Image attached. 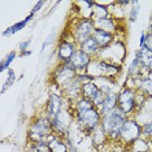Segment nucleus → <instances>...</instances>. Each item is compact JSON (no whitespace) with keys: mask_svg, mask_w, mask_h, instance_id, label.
<instances>
[{"mask_svg":"<svg viewBox=\"0 0 152 152\" xmlns=\"http://www.w3.org/2000/svg\"><path fill=\"white\" fill-rule=\"evenodd\" d=\"M92 37H94V39L98 42L99 47L103 50H107L108 47H110L113 43L117 40V35L116 34H112V33H108L105 31V30H102V29H98L96 27L94 34H92Z\"/></svg>","mask_w":152,"mask_h":152,"instance_id":"obj_15","label":"nucleus"},{"mask_svg":"<svg viewBox=\"0 0 152 152\" xmlns=\"http://www.w3.org/2000/svg\"><path fill=\"white\" fill-rule=\"evenodd\" d=\"M75 77H77V72L69 63L56 64L51 72V86L63 90V87H65Z\"/></svg>","mask_w":152,"mask_h":152,"instance_id":"obj_10","label":"nucleus"},{"mask_svg":"<svg viewBox=\"0 0 152 152\" xmlns=\"http://www.w3.org/2000/svg\"><path fill=\"white\" fill-rule=\"evenodd\" d=\"M16 79H17L16 72L13 70L12 68H11V69H8V70H7V78H5L4 83H3V86H1V94H5L7 90H9L13 85H15Z\"/></svg>","mask_w":152,"mask_h":152,"instance_id":"obj_28","label":"nucleus"},{"mask_svg":"<svg viewBox=\"0 0 152 152\" xmlns=\"http://www.w3.org/2000/svg\"><path fill=\"white\" fill-rule=\"evenodd\" d=\"M118 79L115 78H107V77H99L95 78V83L99 86V88L102 90L104 94H109L113 91H118L121 86L118 85Z\"/></svg>","mask_w":152,"mask_h":152,"instance_id":"obj_18","label":"nucleus"},{"mask_svg":"<svg viewBox=\"0 0 152 152\" xmlns=\"http://www.w3.org/2000/svg\"><path fill=\"white\" fill-rule=\"evenodd\" d=\"M77 79L79 81V83H81L82 86H83V85H87V83H90V82H94V81H95V78L92 77V75L90 74L88 72H86V73H78V74H77Z\"/></svg>","mask_w":152,"mask_h":152,"instance_id":"obj_31","label":"nucleus"},{"mask_svg":"<svg viewBox=\"0 0 152 152\" xmlns=\"http://www.w3.org/2000/svg\"><path fill=\"white\" fill-rule=\"evenodd\" d=\"M70 108L74 117V125L83 137H91L100 127L102 115L91 100L81 96L75 102L70 103Z\"/></svg>","mask_w":152,"mask_h":152,"instance_id":"obj_1","label":"nucleus"},{"mask_svg":"<svg viewBox=\"0 0 152 152\" xmlns=\"http://www.w3.org/2000/svg\"><path fill=\"white\" fill-rule=\"evenodd\" d=\"M137 90L144 94L148 99H152V73L148 74V77L139 79V85H138Z\"/></svg>","mask_w":152,"mask_h":152,"instance_id":"obj_24","label":"nucleus"},{"mask_svg":"<svg viewBox=\"0 0 152 152\" xmlns=\"http://www.w3.org/2000/svg\"><path fill=\"white\" fill-rule=\"evenodd\" d=\"M126 118H127V116L120 108H116V109L108 112L107 115L102 116L100 129L107 134L109 142L118 143L121 127H122V125L125 124Z\"/></svg>","mask_w":152,"mask_h":152,"instance_id":"obj_2","label":"nucleus"},{"mask_svg":"<svg viewBox=\"0 0 152 152\" xmlns=\"http://www.w3.org/2000/svg\"><path fill=\"white\" fill-rule=\"evenodd\" d=\"M110 4H112V1H104V3L95 1L94 8H92V13H91V18L94 21H99V20H103L105 17H109L110 12L108 7Z\"/></svg>","mask_w":152,"mask_h":152,"instance_id":"obj_20","label":"nucleus"},{"mask_svg":"<svg viewBox=\"0 0 152 152\" xmlns=\"http://www.w3.org/2000/svg\"><path fill=\"white\" fill-rule=\"evenodd\" d=\"M94 61V57H91L90 55H87L85 51H82L81 48H78L75 51V53L72 56L69 64L73 66V69L78 73H86L88 70L90 65Z\"/></svg>","mask_w":152,"mask_h":152,"instance_id":"obj_12","label":"nucleus"},{"mask_svg":"<svg viewBox=\"0 0 152 152\" xmlns=\"http://www.w3.org/2000/svg\"><path fill=\"white\" fill-rule=\"evenodd\" d=\"M90 139H91V142H92V144H94V146H100V144L105 143V142H109L107 134L102 129H100V127L95 131L94 134H92L91 137H90Z\"/></svg>","mask_w":152,"mask_h":152,"instance_id":"obj_29","label":"nucleus"},{"mask_svg":"<svg viewBox=\"0 0 152 152\" xmlns=\"http://www.w3.org/2000/svg\"><path fill=\"white\" fill-rule=\"evenodd\" d=\"M139 13H140V3L138 0H134V1H131V5L129 7V11H127V16H126L127 22L130 23L137 22Z\"/></svg>","mask_w":152,"mask_h":152,"instance_id":"obj_26","label":"nucleus"},{"mask_svg":"<svg viewBox=\"0 0 152 152\" xmlns=\"http://www.w3.org/2000/svg\"><path fill=\"white\" fill-rule=\"evenodd\" d=\"M50 121H51L52 133L57 137L64 138L69 133V130L72 129V126L74 125V117H73V112H72L70 105L66 107L63 112L58 113L57 116H55Z\"/></svg>","mask_w":152,"mask_h":152,"instance_id":"obj_9","label":"nucleus"},{"mask_svg":"<svg viewBox=\"0 0 152 152\" xmlns=\"http://www.w3.org/2000/svg\"><path fill=\"white\" fill-rule=\"evenodd\" d=\"M151 21H152V17H151Z\"/></svg>","mask_w":152,"mask_h":152,"instance_id":"obj_39","label":"nucleus"},{"mask_svg":"<svg viewBox=\"0 0 152 152\" xmlns=\"http://www.w3.org/2000/svg\"><path fill=\"white\" fill-rule=\"evenodd\" d=\"M44 4H46V1H37V4L33 7V9H31V12H30V13H31L33 16H35L37 13L39 12L40 9H42L43 7H44Z\"/></svg>","mask_w":152,"mask_h":152,"instance_id":"obj_34","label":"nucleus"},{"mask_svg":"<svg viewBox=\"0 0 152 152\" xmlns=\"http://www.w3.org/2000/svg\"><path fill=\"white\" fill-rule=\"evenodd\" d=\"M118 108V91H113L109 94H105V98L103 100V104L99 107L100 115L104 116L110 110Z\"/></svg>","mask_w":152,"mask_h":152,"instance_id":"obj_16","label":"nucleus"},{"mask_svg":"<svg viewBox=\"0 0 152 152\" xmlns=\"http://www.w3.org/2000/svg\"><path fill=\"white\" fill-rule=\"evenodd\" d=\"M31 55H33V51L29 50V51H25V52L20 53V57H27V56H31Z\"/></svg>","mask_w":152,"mask_h":152,"instance_id":"obj_37","label":"nucleus"},{"mask_svg":"<svg viewBox=\"0 0 152 152\" xmlns=\"http://www.w3.org/2000/svg\"><path fill=\"white\" fill-rule=\"evenodd\" d=\"M87 72L94 78L107 77V78L118 79L121 74L124 73V65L117 63H110V61H107L102 57H98L94 58V61L91 63Z\"/></svg>","mask_w":152,"mask_h":152,"instance_id":"obj_4","label":"nucleus"},{"mask_svg":"<svg viewBox=\"0 0 152 152\" xmlns=\"http://www.w3.org/2000/svg\"><path fill=\"white\" fill-rule=\"evenodd\" d=\"M53 39H55V33H51L50 35H48L46 39L43 40V43H42V47H40V53H44L46 52V50L48 47L51 46V44L53 43Z\"/></svg>","mask_w":152,"mask_h":152,"instance_id":"obj_32","label":"nucleus"},{"mask_svg":"<svg viewBox=\"0 0 152 152\" xmlns=\"http://www.w3.org/2000/svg\"><path fill=\"white\" fill-rule=\"evenodd\" d=\"M69 105H70V103L65 99V96L63 95L61 88L55 87V86H51L50 95H48L46 103H44L42 113L51 120V118H53L55 116H57L58 113H61Z\"/></svg>","mask_w":152,"mask_h":152,"instance_id":"obj_6","label":"nucleus"},{"mask_svg":"<svg viewBox=\"0 0 152 152\" xmlns=\"http://www.w3.org/2000/svg\"><path fill=\"white\" fill-rule=\"evenodd\" d=\"M146 31H147V34H150V35L152 37V21L150 22V25H148V29L146 30Z\"/></svg>","mask_w":152,"mask_h":152,"instance_id":"obj_38","label":"nucleus"},{"mask_svg":"<svg viewBox=\"0 0 152 152\" xmlns=\"http://www.w3.org/2000/svg\"><path fill=\"white\" fill-rule=\"evenodd\" d=\"M142 138L146 140L152 139V118L142 124Z\"/></svg>","mask_w":152,"mask_h":152,"instance_id":"obj_30","label":"nucleus"},{"mask_svg":"<svg viewBox=\"0 0 152 152\" xmlns=\"http://www.w3.org/2000/svg\"><path fill=\"white\" fill-rule=\"evenodd\" d=\"M137 95H138V90L129 87L126 85H122L121 88L118 90V108L127 117L134 116V113H135Z\"/></svg>","mask_w":152,"mask_h":152,"instance_id":"obj_11","label":"nucleus"},{"mask_svg":"<svg viewBox=\"0 0 152 152\" xmlns=\"http://www.w3.org/2000/svg\"><path fill=\"white\" fill-rule=\"evenodd\" d=\"M79 48L94 58H98V57H100V55H102V48L99 47V44L94 39V37L88 38L86 42H83L81 46H79Z\"/></svg>","mask_w":152,"mask_h":152,"instance_id":"obj_23","label":"nucleus"},{"mask_svg":"<svg viewBox=\"0 0 152 152\" xmlns=\"http://www.w3.org/2000/svg\"><path fill=\"white\" fill-rule=\"evenodd\" d=\"M146 50L151 51L152 52V37L150 35V34H147V38H146V42H144V46H143ZM142 47V48H143Z\"/></svg>","mask_w":152,"mask_h":152,"instance_id":"obj_36","label":"nucleus"},{"mask_svg":"<svg viewBox=\"0 0 152 152\" xmlns=\"http://www.w3.org/2000/svg\"><path fill=\"white\" fill-rule=\"evenodd\" d=\"M82 96L94 103L95 107H99L103 104V100L105 98V94L99 88V86L94 82H90L87 85L82 86Z\"/></svg>","mask_w":152,"mask_h":152,"instance_id":"obj_13","label":"nucleus"},{"mask_svg":"<svg viewBox=\"0 0 152 152\" xmlns=\"http://www.w3.org/2000/svg\"><path fill=\"white\" fill-rule=\"evenodd\" d=\"M26 134H27V142H33V143L47 142L48 137L52 134L50 118L47 116H44L43 113L34 116L30 120Z\"/></svg>","mask_w":152,"mask_h":152,"instance_id":"obj_3","label":"nucleus"},{"mask_svg":"<svg viewBox=\"0 0 152 152\" xmlns=\"http://www.w3.org/2000/svg\"><path fill=\"white\" fill-rule=\"evenodd\" d=\"M96 29L95 21L92 18H85V17H78L75 20H72V25L69 27L68 31L72 34L75 43L78 44V47L81 46L83 42L92 37Z\"/></svg>","mask_w":152,"mask_h":152,"instance_id":"obj_5","label":"nucleus"},{"mask_svg":"<svg viewBox=\"0 0 152 152\" xmlns=\"http://www.w3.org/2000/svg\"><path fill=\"white\" fill-rule=\"evenodd\" d=\"M17 56H18V53H17L16 51H9V52L5 55V57L0 61V73H4L8 69H11V65L17 58Z\"/></svg>","mask_w":152,"mask_h":152,"instance_id":"obj_27","label":"nucleus"},{"mask_svg":"<svg viewBox=\"0 0 152 152\" xmlns=\"http://www.w3.org/2000/svg\"><path fill=\"white\" fill-rule=\"evenodd\" d=\"M140 70H142V66H140V63L137 57H133V60L130 61V64L127 65V69H126V77L127 78H142L140 77Z\"/></svg>","mask_w":152,"mask_h":152,"instance_id":"obj_25","label":"nucleus"},{"mask_svg":"<svg viewBox=\"0 0 152 152\" xmlns=\"http://www.w3.org/2000/svg\"><path fill=\"white\" fill-rule=\"evenodd\" d=\"M78 44L75 43L72 34L65 30L63 37L58 39V42L55 48V57H56L57 64H65L70 61L72 56L75 53V51L78 50Z\"/></svg>","mask_w":152,"mask_h":152,"instance_id":"obj_8","label":"nucleus"},{"mask_svg":"<svg viewBox=\"0 0 152 152\" xmlns=\"http://www.w3.org/2000/svg\"><path fill=\"white\" fill-rule=\"evenodd\" d=\"M146 38H147V31L142 30L140 31V37H139V42H138V48H142L144 46V42H146Z\"/></svg>","mask_w":152,"mask_h":152,"instance_id":"obj_35","label":"nucleus"},{"mask_svg":"<svg viewBox=\"0 0 152 152\" xmlns=\"http://www.w3.org/2000/svg\"><path fill=\"white\" fill-rule=\"evenodd\" d=\"M140 138H142V125L139 124V121L134 116L127 117L125 124L121 127L118 143L122 144L124 148H131L133 144L137 140H139Z\"/></svg>","mask_w":152,"mask_h":152,"instance_id":"obj_7","label":"nucleus"},{"mask_svg":"<svg viewBox=\"0 0 152 152\" xmlns=\"http://www.w3.org/2000/svg\"><path fill=\"white\" fill-rule=\"evenodd\" d=\"M134 57H137L140 63V66L147 69L150 73H152V52L146 48H138L134 52Z\"/></svg>","mask_w":152,"mask_h":152,"instance_id":"obj_22","label":"nucleus"},{"mask_svg":"<svg viewBox=\"0 0 152 152\" xmlns=\"http://www.w3.org/2000/svg\"><path fill=\"white\" fill-rule=\"evenodd\" d=\"M33 20H34V16L31 15V13H29V15H27L23 20H21V21H18V22H16V23H13L12 26L7 27L4 31H3V37H4V38H8V37L15 35V34H17L18 31H21V30L25 29V27L29 25V23L31 22Z\"/></svg>","mask_w":152,"mask_h":152,"instance_id":"obj_21","label":"nucleus"},{"mask_svg":"<svg viewBox=\"0 0 152 152\" xmlns=\"http://www.w3.org/2000/svg\"><path fill=\"white\" fill-rule=\"evenodd\" d=\"M95 25L98 29H102V30H105L108 33H112V34H118L120 33V26H121V22H118L117 20H115L112 16L109 17H105L103 20H99V21H95Z\"/></svg>","mask_w":152,"mask_h":152,"instance_id":"obj_17","label":"nucleus"},{"mask_svg":"<svg viewBox=\"0 0 152 152\" xmlns=\"http://www.w3.org/2000/svg\"><path fill=\"white\" fill-rule=\"evenodd\" d=\"M61 91H63V95L65 96V99H66L69 103H73L82 96V85L79 83V81L77 79V77H75L73 81L69 82L65 87H63Z\"/></svg>","mask_w":152,"mask_h":152,"instance_id":"obj_14","label":"nucleus"},{"mask_svg":"<svg viewBox=\"0 0 152 152\" xmlns=\"http://www.w3.org/2000/svg\"><path fill=\"white\" fill-rule=\"evenodd\" d=\"M30 46H31V38H29V39H25V40H22V42H20V44H18L20 53L25 52V51H29L30 50Z\"/></svg>","mask_w":152,"mask_h":152,"instance_id":"obj_33","label":"nucleus"},{"mask_svg":"<svg viewBox=\"0 0 152 152\" xmlns=\"http://www.w3.org/2000/svg\"><path fill=\"white\" fill-rule=\"evenodd\" d=\"M47 144H48L50 152H69L68 144H66V142H65V139L61 137L55 135L53 133L48 137Z\"/></svg>","mask_w":152,"mask_h":152,"instance_id":"obj_19","label":"nucleus"}]
</instances>
